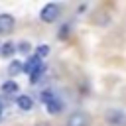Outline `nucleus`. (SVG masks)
<instances>
[{"label":"nucleus","instance_id":"nucleus-8","mask_svg":"<svg viewBox=\"0 0 126 126\" xmlns=\"http://www.w3.org/2000/svg\"><path fill=\"white\" fill-rule=\"evenodd\" d=\"M45 106H47V112H49V114H59V112H61V108H63L61 100H57V98L49 100V102H47Z\"/></svg>","mask_w":126,"mask_h":126},{"label":"nucleus","instance_id":"nucleus-12","mask_svg":"<svg viewBox=\"0 0 126 126\" xmlns=\"http://www.w3.org/2000/svg\"><path fill=\"white\" fill-rule=\"evenodd\" d=\"M30 47H32V45H30L28 41H22V43L16 47V51H20V53H30Z\"/></svg>","mask_w":126,"mask_h":126},{"label":"nucleus","instance_id":"nucleus-4","mask_svg":"<svg viewBox=\"0 0 126 126\" xmlns=\"http://www.w3.org/2000/svg\"><path fill=\"white\" fill-rule=\"evenodd\" d=\"M14 26H16L14 16H10V14H0V35L10 33V32L14 30Z\"/></svg>","mask_w":126,"mask_h":126},{"label":"nucleus","instance_id":"nucleus-13","mask_svg":"<svg viewBox=\"0 0 126 126\" xmlns=\"http://www.w3.org/2000/svg\"><path fill=\"white\" fill-rule=\"evenodd\" d=\"M53 98H55V94H53L51 91H43V93H41V100H43L45 104H47L49 100H53Z\"/></svg>","mask_w":126,"mask_h":126},{"label":"nucleus","instance_id":"nucleus-9","mask_svg":"<svg viewBox=\"0 0 126 126\" xmlns=\"http://www.w3.org/2000/svg\"><path fill=\"white\" fill-rule=\"evenodd\" d=\"M0 53H2V57H10V55H14V53H16V45L8 41V43H4V45H2Z\"/></svg>","mask_w":126,"mask_h":126},{"label":"nucleus","instance_id":"nucleus-11","mask_svg":"<svg viewBox=\"0 0 126 126\" xmlns=\"http://www.w3.org/2000/svg\"><path fill=\"white\" fill-rule=\"evenodd\" d=\"M47 53H49V45H45V43H43V45H39V47L35 49V55H37L39 59H41V57H45Z\"/></svg>","mask_w":126,"mask_h":126},{"label":"nucleus","instance_id":"nucleus-6","mask_svg":"<svg viewBox=\"0 0 126 126\" xmlns=\"http://www.w3.org/2000/svg\"><path fill=\"white\" fill-rule=\"evenodd\" d=\"M16 104H18V108L20 110H32V106H33V100H32V96H28V94H20L18 98H16Z\"/></svg>","mask_w":126,"mask_h":126},{"label":"nucleus","instance_id":"nucleus-7","mask_svg":"<svg viewBox=\"0 0 126 126\" xmlns=\"http://www.w3.org/2000/svg\"><path fill=\"white\" fill-rule=\"evenodd\" d=\"M20 91V87H18V83H14V81H6L4 85H2V93L4 94H16Z\"/></svg>","mask_w":126,"mask_h":126},{"label":"nucleus","instance_id":"nucleus-5","mask_svg":"<svg viewBox=\"0 0 126 126\" xmlns=\"http://www.w3.org/2000/svg\"><path fill=\"white\" fill-rule=\"evenodd\" d=\"M41 67H43V63H41V59H39L37 55H32V57L24 63V71H26V73H30V75H32V73H35V71H37V69H41Z\"/></svg>","mask_w":126,"mask_h":126},{"label":"nucleus","instance_id":"nucleus-3","mask_svg":"<svg viewBox=\"0 0 126 126\" xmlns=\"http://www.w3.org/2000/svg\"><path fill=\"white\" fill-rule=\"evenodd\" d=\"M89 122H91V118H89L87 112H83V110H75V112L69 114L65 126H89Z\"/></svg>","mask_w":126,"mask_h":126},{"label":"nucleus","instance_id":"nucleus-1","mask_svg":"<svg viewBox=\"0 0 126 126\" xmlns=\"http://www.w3.org/2000/svg\"><path fill=\"white\" fill-rule=\"evenodd\" d=\"M59 12H61V8L57 4H45L41 8V12H39V18H41V22L51 24V22H55L59 18Z\"/></svg>","mask_w":126,"mask_h":126},{"label":"nucleus","instance_id":"nucleus-10","mask_svg":"<svg viewBox=\"0 0 126 126\" xmlns=\"http://www.w3.org/2000/svg\"><path fill=\"white\" fill-rule=\"evenodd\" d=\"M24 71V63L22 61H12L10 63V69H8V73L14 77V75H18V73H22Z\"/></svg>","mask_w":126,"mask_h":126},{"label":"nucleus","instance_id":"nucleus-15","mask_svg":"<svg viewBox=\"0 0 126 126\" xmlns=\"http://www.w3.org/2000/svg\"><path fill=\"white\" fill-rule=\"evenodd\" d=\"M67 30H69V28H67V26H65V28H61V33H59V37H61V39H63V37H65V35H67Z\"/></svg>","mask_w":126,"mask_h":126},{"label":"nucleus","instance_id":"nucleus-2","mask_svg":"<svg viewBox=\"0 0 126 126\" xmlns=\"http://www.w3.org/2000/svg\"><path fill=\"white\" fill-rule=\"evenodd\" d=\"M104 120H106L108 126H126V114L122 110H118V108H110L106 112Z\"/></svg>","mask_w":126,"mask_h":126},{"label":"nucleus","instance_id":"nucleus-14","mask_svg":"<svg viewBox=\"0 0 126 126\" xmlns=\"http://www.w3.org/2000/svg\"><path fill=\"white\" fill-rule=\"evenodd\" d=\"M4 110H6V102H4V98L0 96V122H2V118H4Z\"/></svg>","mask_w":126,"mask_h":126},{"label":"nucleus","instance_id":"nucleus-16","mask_svg":"<svg viewBox=\"0 0 126 126\" xmlns=\"http://www.w3.org/2000/svg\"><path fill=\"white\" fill-rule=\"evenodd\" d=\"M35 126H51V124H49V122H37Z\"/></svg>","mask_w":126,"mask_h":126}]
</instances>
